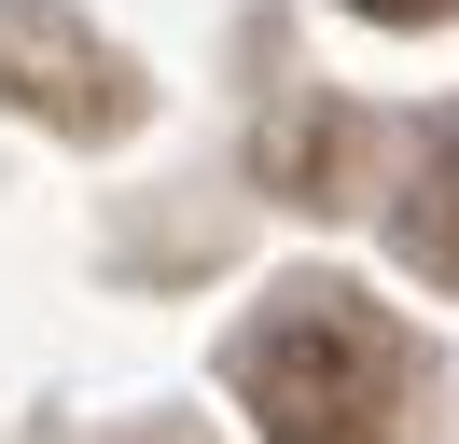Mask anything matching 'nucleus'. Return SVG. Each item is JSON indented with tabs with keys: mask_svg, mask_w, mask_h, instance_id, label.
<instances>
[{
	"mask_svg": "<svg viewBox=\"0 0 459 444\" xmlns=\"http://www.w3.org/2000/svg\"><path fill=\"white\" fill-rule=\"evenodd\" d=\"M403 333L376 320L348 278H292L264 292V320L237 333V403L264 416V444H390L403 416Z\"/></svg>",
	"mask_w": 459,
	"mask_h": 444,
	"instance_id": "obj_1",
	"label": "nucleus"
},
{
	"mask_svg": "<svg viewBox=\"0 0 459 444\" xmlns=\"http://www.w3.org/2000/svg\"><path fill=\"white\" fill-rule=\"evenodd\" d=\"M390 236H403V264H418V278H446V292H459V111L418 139V181L390 194Z\"/></svg>",
	"mask_w": 459,
	"mask_h": 444,
	"instance_id": "obj_4",
	"label": "nucleus"
},
{
	"mask_svg": "<svg viewBox=\"0 0 459 444\" xmlns=\"http://www.w3.org/2000/svg\"><path fill=\"white\" fill-rule=\"evenodd\" d=\"M0 111H29L56 139H126L140 125V70L70 0H0Z\"/></svg>",
	"mask_w": 459,
	"mask_h": 444,
	"instance_id": "obj_2",
	"label": "nucleus"
},
{
	"mask_svg": "<svg viewBox=\"0 0 459 444\" xmlns=\"http://www.w3.org/2000/svg\"><path fill=\"white\" fill-rule=\"evenodd\" d=\"M348 14H376V28H431V14H459V0H348Z\"/></svg>",
	"mask_w": 459,
	"mask_h": 444,
	"instance_id": "obj_5",
	"label": "nucleus"
},
{
	"mask_svg": "<svg viewBox=\"0 0 459 444\" xmlns=\"http://www.w3.org/2000/svg\"><path fill=\"white\" fill-rule=\"evenodd\" d=\"M251 166H264V194H292V209H348V194H362V111L348 98H292L279 125L251 139Z\"/></svg>",
	"mask_w": 459,
	"mask_h": 444,
	"instance_id": "obj_3",
	"label": "nucleus"
}]
</instances>
